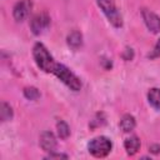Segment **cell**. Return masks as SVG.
Masks as SVG:
<instances>
[{"label": "cell", "mask_w": 160, "mask_h": 160, "mask_svg": "<svg viewBox=\"0 0 160 160\" xmlns=\"http://www.w3.org/2000/svg\"><path fill=\"white\" fill-rule=\"evenodd\" d=\"M32 56L34 60L38 65V68L45 72H52L56 61L54 60V58L50 55V52L48 51V49L45 48L44 44L41 42H36L32 48Z\"/></svg>", "instance_id": "1"}, {"label": "cell", "mask_w": 160, "mask_h": 160, "mask_svg": "<svg viewBox=\"0 0 160 160\" xmlns=\"http://www.w3.org/2000/svg\"><path fill=\"white\" fill-rule=\"evenodd\" d=\"M61 82H64L70 90L72 91H79L81 89V81L80 79L69 69L66 68L64 64H60V62H56L55 64V68L52 70V72Z\"/></svg>", "instance_id": "2"}, {"label": "cell", "mask_w": 160, "mask_h": 160, "mask_svg": "<svg viewBox=\"0 0 160 160\" xmlns=\"http://www.w3.org/2000/svg\"><path fill=\"white\" fill-rule=\"evenodd\" d=\"M111 148H112V144H111L110 139L106 136L94 138L88 144L89 152L95 158H105L111 151Z\"/></svg>", "instance_id": "3"}, {"label": "cell", "mask_w": 160, "mask_h": 160, "mask_svg": "<svg viewBox=\"0 0 160 160\" xmlns=\"http://www.w3.org/2000/svg\"><path fill=\"white\" fill-rule=\"evenodd\" d=\"M96 1L99 8L106 15L108 20L111 22V25H114L115 28H120L122 25V18L118 11L114 0H96Z\"/></svg>", "instance_id": "4"}, {"label": "cell", "mask_w": 160, "mask_h": 160, "mask_svg": "<svg viewBox=\"0 0 160 160\" xmlns=\"http://www.w3.org/2000/svg\"><path fill=\"white\" fill-rule=\"evenodd\" d=\"M49 25H50V18L45 12H39L34 15L30 20V29L35 35L42 34L49 28Z\"/></svg>", "instance_id": "5"}, {"label": "cell", "mask_w": 160, "mask_h": 160, "mask_svg": "<svg viewBox=\"0 0 160 160\" xmlns=\"http://www.w3.org/2000/svg\"><path fill=\"white\" fill-rule=\"evenodd\" d=\"M31 8H32V2L31 0H19L15 5H14V9H12V16L16 21H24L30 11H31Z\"/></svg>", "instance_id": "6"}, {"label": "cell", "mask_w": 160, "mask_h": 160, "mask_svg": "<svg viewBox=\"0 0 160 160\" xmlns=\"http://www.w3.org/2000/svg\"><path fill=\"white\" fill-rule=\"evenodd\" d=\"M141 16H142V20H144L146 28L151 32H154V34L160 32V16H158L155 12H152L151 10H148V9L141 10Z\"/></svg>", "instance_id": "7"}, {"label": "cell", "mask_w": 160, "mask_h": 160, "mask_svg": "<svg viewBox=\"0 0 160 160\" xmlns=\"http://www.w3.org/2000/svg\"><path fill=\"white\" fill-rule=\"evenodd\" d=\"M56 138L51 131H44L40 135V146L46 152H52L56 150Z\"/></svg>", "instance_id": "8"}, {"label": "cell", "mask_w": 160, "mask_h": 160, "mask_svg": "<svg viewBox=\"0 0 160 160\" xmlns=\"http://www.w3.org/2000/svg\"><path fill=\"white\" fill-rule=\"evenodd\" d=\"M140 145H141L140 139H139L138 136H135V135L128 138V139L124 141V148H125V150H126V154L130 155V156L135 155V154L139 151Z\"/></svg>", "instance_id": "9"}, {"label": "cell", "mask_w": 160, "mask_h": 160, "mask_svg": "<svg viewBox=\"0 0 160 160\" xmlns=\"http://www.w3.org/2000/svg\"><path fill=\"white\" fill-rule=\"evenodd\" d=\"M66 42H68V45H69L71 49L78 50V49L82 45V35H81V32L78 31V30H72L71 32L68 34V36H66Z\"/></svg>", "instance_id": "10"}, {"label": "cell", "mask_w": 160, "mask_h": 160, "mask_svg": "<svg viewBox=\"0 0 160 160\" xmlns=\"http://www.w3.org/2000/svg\"><path fill=\"white\" fill-rule=\"evenodd\" d=\"M135 125H136V121H135V118L130 114H125L122 115L120 122H119V126L120 129L124 131V132H130L135 129Z\"/></svg>", "instance_id": "11"}, {"label": "cell", "mask_w": 160, "mask_h": 160, "mask_svg": "<svg viewBox=\"0 0 160 160\" xmlns=\"http://www.w3.org/2000/svg\"><path fill=\"white\" fill-rule=\"evenodd\" d=\"M148 101L154 109L160 110V89L158 88L150 89L148 92Z\"/></svg>", "instance_id": "12"}, {"label": "cell", "mask_w": 160, "mask_h": 160, "mask_svg": "<svg viewBox=\"0 0 160 160\" xmlns=\"http://www.w3.org/2000/svg\"><path fill=\"white\" fill-rule=\"evenodd\" d=\"M56 130H58L59 138L62 139V140H65V139H68L70 136V128L64 120H59L56 122Z\"/></svg>", "instance_id": "13"}, {"label": "cell", "mask_w": 160, "mask_h": 160, "mask_svg": "<svg viewBox=\"0 0 160 160\" xmlns=\"http://www.w3.org/2000/svg\"><path fill=\"white\" fill-rule=\"evenodd\" d=\"M12 108L8 104V102H5V101H2L1 102V109H0V118H1V120L2 121H9V120H11L12 119Z\"/></svg>", "instance_id": "14"}, {"label": "cell", "mask_w": 160, "mask_h": 160, "mask_svg": "<svg viewBox=\"0 0 160 160\" xmlns=\"http://www.w3.org/2000/svg\"><path fill=\"white\" fill-rule=\"evenodd\" d=\"M24 96L28 100H38L40 98V91L35 86H28L24 89Z\"/></svg>", "instance_id": "15"}, {"label": "cell", "mask_w": 160, "mask_h": 160, "mask_svg": "<svg viewBox=\"0 0 160 160\" xmlns=\"http://www.w3.org/2000/svg\"><path fill=\"white\" fill-rule=\"evenodd\" d=\"M150 59H155V58H159L160 56V39L158 40V42L155 44V46H154V50L148 55Z\"/></svg>", "instance_id": "16"}, {"label": "cell", "mask_w": 160, "mask_h": 160, "mask_svg": "<svg viewBox=\"0 0 160 160\" xmlns=\"http://www.w3.org/2000/svg\"><path fill=\"white\" fill-rule=\"evenodd\" d=\"M122 58H124V60H126V61L131 60V59L134 58V51H132V49H131V48H126L125 51L122 52Z\"/></svg>", "instance_id": "17"}, {"label": "cell", "mask_w": 160, "mask_h": 160, "mask_svg": "<svg viewBox=\"0 0 160 160\" xmlns=\"http://www.w3.org/2000/svg\"><path fill=\"white\" fill-rule=\"evenodd\" d=\"M68 159V155L66 154H59V152H55V151H52V152H49V155L45 158V159Z\"/></svg>", "instance_id": "18"}, {"label": "cell", "mask_w": 160, "mask_h": 160, "mask_svg": "<svg viewBox=\"0 0 160 160\" xmlns=\"http://www.w3.org/2000/svg\"><path fill=\"white\" fill-rule=\"evenodd\" d=\"M149 151L152 154H159L160 152V145L159 144H152L149 146Z\"/></svg>", "instance_id": "19"}]
</instances>
